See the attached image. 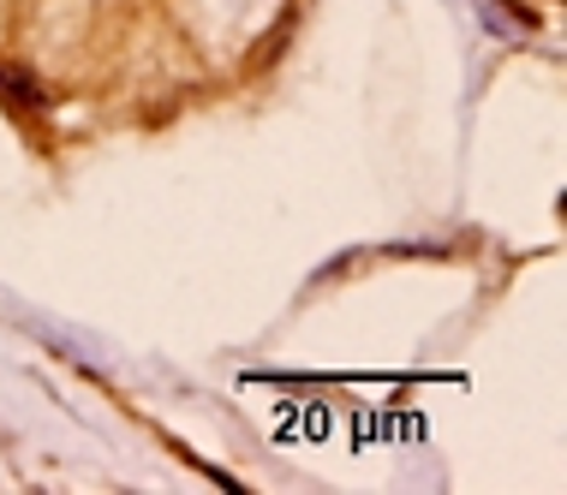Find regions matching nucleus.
Instances as JSON below:
<instances>
[{"label": "nucleus", "instance_id": "nucleus-1", "mask_svg": "<svg viewBox=\"0 0 567 495\" xmlns=\"http://www.w3.org/2000/svg\"><path fill=\"white\" fill-rule=\"evenodd\" d=\"M0 96H7L12 107H49V96H42L24 72H12V66H0Z\"/></svg>", "mask_w": 567, "mask_h": 495}]
</instances>
